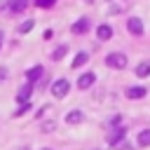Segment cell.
Instances as JSON below:
<instances>
[{
  "mask_svg": "<svg viewBox=\"0 0 150 150\" xmlns=\"http://www.w3.org/2000/svg\"><path fill=\"white\" fill-rule=\"evenodd\" d=\"M105 63H108L110 68H117V70H122V68L127 66V56H124L122 52H112V54H108V56H105Z\"/></svg>",
  "mask_w": 150,
  "mask_h": 150,
  "instance_id": "6da1fadb",
  "label": "cell"
},
{
  "mask_svg": "<svg viewBox=\"0 0 150 150\" xmlns=\"http://www.w3.org/2000/svg\"><path fill=\"white\" fill-rule=\"evenodd\" d=\"M68 89H70V82H68V80H56V82L52 84V94H54L56 98H63V96L68 94Z\"/></svg>",
  "mask_w": 150,
  "mask_h": 150,
  "instance_id": "7a4b0ae2",
  "label": "cell"
},
{
  "mask_svg": "<svg viewBox=\"0 0 150 150\" xmlns=\"http://www.w3.org/2000/svg\"><path fill=\"white\" fill-rule=\"evenodd\" d=\"M108 143L110 145H117V143H122V141H127V131L122 129V127H117V129H112V131H108Z\"/></svg>",
  "mask_w": 150,
  "mask_h": 150,
  "instance_id": "3957f363",
  "label": "cell"
},
{
  "mask_svg": "<svg viewBox=\"0 0 150 150\" xmlns=\"http://www.w3.org/2000/svg\"><path fill=\"white\" fill-rule=\"evenodd\" d=\"M70 30L75 33V35H82V33H87L89 30V19L87 16H82V19H77L73 26H70Z\"/></svg>",
  "mask_w": 150,
  "mask_h": 150,
  "instance_id": "277c9868",
  "label": "cell"
},
{
  "mask_svg": "<svg viewBox=\"0 0 150 150\" xmlns=\"http://www.w3.org/2000/svg\"><path fill=\"white\" fill-rule=\"evenodd\" d=\"M30 94H33V84L30 82H26L21 89H19V94H16V101L23 105V103H28V98H30Z\"/></svg>",
  "mask_w": 150,
  "mask_h": 150,
  "instance_id": "5b68a950",
  "label": "cell"
},
{
  "mask_svg": "<svg viewBox=\"0 0 150 150\" xmlns=\"http://www.w3.org/2000/svg\"><path fill=\"white\" fill-rule=\"evenodd\" d=\"M127 28H129L131 35H141V33H143V21L136 19V16H131V19L127 21Z\"/></svg>",
  "mask_w": 150,
  "mask_h": 150,
  "instance_id": "8992f818",
  "label": "cell"
},
{
  "mask_svg": "<svg viewBox=\"0 0 150 150\" xmlns=\"http://www.w3.org/2000/svg\"><path fill=\"white\" fill-rule=\"evenodd\" d=\"M94 80H96L94 73H84V75L77 77V87H80V89H89V87L94 84Z\"/></svg>",
  "mask_w": 150,
  "mask_h": 150,
  "instance_id": "52a82bcc",
  "label": "cell"
},
{
  "mask_svg": "<svg viewBox=\"0 0 150 150\" xmlns=\"http://www.w3.org/2000/svg\"><path fill=\"white\" fill-rule=\"evenodd\" d=\"M7 7H9V12L19 14V12H23V9L28 7V0H9V2H7Z\"/></svg>",
  "mask_w": 150,
  "mask_h": 150,
  "instance_id": "ba28073f",
  "label": "cell"
},
{
  "mask_svg": "<svg viewBox=\"0 0 150 150\" xmlns=\"http://www.w3.org/2000/svg\"><path fill=\"white\" fill-rule=\"evenodd\" d=\"M96 35H98V40H110V38H112V28H110L108 23H101V26L96 28Z\"/></svg>",
  "mask_w": 150,
  "mask_h": 150,
  "instance_id": "9c48e42d",
  "label": "cell"
},
{
  "mask_svg": "<svg viewBox=\"0 0 150 150\" xmlns=\"http://www.w3.org/2000/svg\"><path fill=\"white\" fill-rule=\"evenodd\" d=\"M82 120H84V112H82V110H70V112L66 115V122H68V124H80Z\"/></svg>",
  "mask_w": 150,
  "mask_h": 150,
  "instance_id": "30bf717a",
  "label": "cell"
},
{
  "mask_svg": "<svg viewBox=\"0 0 150 150\" xmlns=\"http://www.w3.org/2000/svg\"><path fill=\"white\" fill-rule=\"evenodd\" d=\"M148 91H145V87H129L127 89V98H143Z\"/></svg>",
  "mask_w": 150,
  "mask_h": 150,
  "instance_id": "8fae6325",
  "label": "cell"
},
{
  "mask_svg": "<svg viewBox=\"0 0 150 150\" xmlns=\"http://www.w3.org/2000/svg\"><path fill=\"white\" fill-rule=\"evenodd\" d=\"M87 61H89V54H87V52H77L75 59H73V68H80V66H84Z\"/></svg>",
  "mask_w": 150,
  "mask_h": 150,
  "instance_id": "7c38bea8",
  "label": "cell"
},
{
  "mask_svg": "<svg viewBox=\"0 0 150 150\" xmlns=\"http://www.w3.org/2000/svg\"><path fill=\"white\" fill-rule=\"evenodd\" d=\"M40 75H42V66H33V68L26 73V77H28V82H30V84H33V82H35Z\"/></svg>",
  "mask_w": 150,
  "mask_h": 150,
  "instance_id": "4fadbf2b",
  "label": "cell"
},
{
  "mask_svg": "<svg viewBox=\"0 0 150 150\" xmlns=\"http://www.w3.org/2000/svg\"><path fill=\"white\" fill-rule=\"evenodd\" d=\"M136 75H138V77H148V75H150V63H148V61L138 63V66H136Z\"/></svg>",
  "mask_w": 150,
  "mask_h": 150,
  "instance_id": "5bb4252c",
  "label": "cell"
},
{
  "mask_svg": "<svg viewBox=\"0 0 150 150\" xmlns=\"http://www.w3.org/2000/svg\"><path fill=\"white\" fill-rule=\"evenodd\" d=\"M138 145H141V148L150 145V129H143V131L138 134Z\"/></svg>",
  "mask_w": 150,
  "mask_h": 150,
  "instance_id": "9a60e30c",
  "label": "cell"
},
{
  "mask_svg": "<svg viewBox=\"0 0 150 150\" xmlns=\"http://www.w3.org/2000/svg\"><path fill=\"white\" fill-rule=\"evenodd\" d=\"M66 52H68V47H66V45H59V47L52 52V59H54V61H59V59H63V54H66Z\"/></svg>",
  "mask_w": 150,
  "mask_h": 150,
  "instance_id": "2e32d148",
  "label": "cell"
},
{
  "mask_svg": "<svg viewBox=\"0 0 150 150\" xmlns=\"http://www.w3.org/2000/svg\"><path fill=\"white\" fill-rule=\"evenodd\" d=\"M33 23H35V21H33V19H28V21H23V23H21V26H19V33H28V30H30V28H33Z\"/></svg>",
  "mask_w": 150,
  "mask_h": 150,
  "instance_id": "e0dca14e",
  "label": "cell"
},
{
  "mask_svg": "<svg viewBox=\"0 0 150 150\" xmlns=\"http://www.w3.org/2000/svg\"><path fill=\"white\" fill-rule=\"evenodd\" d=\"M54 2H56V0H35V5H38V7H52Z\"/></svg>",
  "mask_w": 150,
  "mask_h": 150,
  "instance_id": "ac0fdd59",
  "label": "cell"
},
{
  "mask_svg": "<svg viewBox=\"0 0 150 150\" xmlns=\"http://www.w3.org/2000/svg\"><path fill=\"white\" fill-rule=\"evenodd\" d=\"M28 110H30V103H23V105H21V108H19V110H16L14 115L19 117V115H23V112H28Z\"/></svg>",
  "mask_w": 150,
  "mask_h": 150,
  "instance_id": "d6986e66",
  "label": "cell"
},
{
  "mask_svg": "<svg viewBox=\"0 0 150 150\" xmlns=\"http://www.w3.org/2000/svg\"><path fill=\"white\" fill-rule=\"evenodd\" d=\"M54 127H56V122H45V124H42V131H45V134H49Z\"/></svg>",
  "mask_w": 150,
  "mask_h": 150,
  "instance_id": "ffe728a7",
  "label": "cell"
},
{
  "mask_svg": "<svg viewBox=\"0 0 150 150\" xmlns=\"http://www.w3.org/2000/svg\"><path fill=\"white\" fill-rule=\"evenodd\" d=\"M5 75H7V68H0V80H5Z\"/></svg>",
  "mask_w": 150,
  "mask_h": 150,
  "instance_id": "44dd1931",
  "label": "cell"
},
{
  "mask_svg": "<svg viewBox=\"0 0 150 150\" xmlns=\"http://www.w3.org/2000/svg\"><path fill=\"white\" fill-rule=\"evenodd\" d=\"M84 2H87V5H91V2H94V0H84Z\"/></svg>",
  "mask_w": 150,
  "mask_h": 150,
  "instance_id": "7402d4cb",
  "label": "cell"
}]
</instances>
